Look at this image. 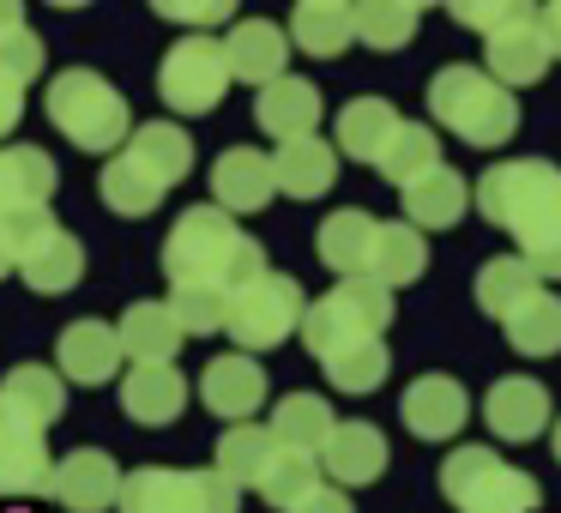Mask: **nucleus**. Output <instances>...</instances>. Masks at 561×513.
Here are the masks:
<instances>
[{"label": "nucleus", "mask_w": 561, "mask_h": 513, "mask_svg": "<svg viewBox=\"0 0 561 513\" xmlns=\"http://www.w3.org/2000/svg\"><path fill=\"white\" fill-rule=\"evenodd\" d=\"M392 375V356H387V344H356V351H344V356H332L327 363V380L339 392H375L380 380Z\"/></svg>", "instance_id": "40"}, {"label": "nucleus", "mask_w": 561, "mask_h": 513, "mask_svg": "<svg viewBox=\"0 0 561 513\" xmlns=\"http://www.w3.org/2000/svg\"><path fill=\"white\" fill-rule=\"evenodd\" d=\"M416 25H423L416 0H363L356 7V43H368V49H404Z\"/></svg>", "instance_id": "39"}, {"label": "nucleus", "mask_w": 561, "mask_h": 513, "mask_svg": "<svg viewBox=\"0 0 561 513\" xmlns=\"http://www.w3.org/2000/svg\"><path fill=\"white\" fill-rule=\"evenodd\" d=\"M19 278H25L37 296H61V290H73V284L85 278V248H79V236L49 230L25 260H19Z\"/></svg>", "instance_id": "31"}, {"label": "nucleus", "mask_w": 561, "mask_h": 513, "mask_svg": "<svg viewBox=\"0 0 561 513\" xmlns=\"http://www.w3.org/2000/svg\"><path fill=\"white\" fill-rule=\"evenodd\" d=\"M254 122L266 127L278 146L314 139V134H320V91L308 86V79H296V73L272 79L266 91H254Z\"/></svg>", "instance_id": "17"}, {"label": "nucleus", "mask_w": 561, "mask_h": 513, "mask_svg": "<svg viewBox=\"0 0 561 513\" xmlns=\"http://www.w3.org/2000/svg\"><path fill=\"white\" fill-rule=\"evenodd\" d=\"M278 435L272 429H260V423H230L224 429V441H218V453H211V471L218 477H230L236 489H260L272 477V465H278Z\"/></svg>", "instance_id": "24"}, {"label": "nucleus", "mask_w": 561, "mask_h": 513, "mask_svg": "<svg viewBox=\"0 0 561 513\" xmlns=\"http://www.w3.org/2000/svg\"><path fill=\"white\" fill-rule=\"evenodd\" d=\"M543 290V278L531 272V260L525 254H495L483 260V272H477V303H483V315L507 320L519 303H531V296Z\"/></svg>", "instance_id": "35"}, {"label": "nucleus", "mask_w": 561, "mask_h": 513, "mask_svg": "<svg viewBox=\"0 0 561 513\" xmlns=\"http://www.w3.org/2000/svg\"><path fill=\"white\" fill-rule=\"evenodd\" d=\"M549 387L543 380H531V375H507V380H495L489 387V399H483V423H489V435L495 441H537L549 429Z\"/></svg>", "instance_id": "12"}, {"label": "nucleus", "mask_w": 561, "mask_h": 513, "mask_svg": "<svg viewBox=\"0 0 561 513\" xmlns=\"http://www.w3.org/2000/svg\"><path fill=\"white\" fill-rule=\"evenodd\" d=\"M158 13L175 19V25H224L230 7L224 0H158Z\"/></svg>", "instance_id": "45"}, {"label": "nucleus", "mask_w": 561, "mask_h": 513, "mask_svg": "<svg viewBox=\"0 0 561 513\" xmlns=\"http://www.w3.org/2000/svg\"><path fill=\"white\" fill-rule=\"evenodd\" d=\"M230 55H224V43L211 37H182L170 55H163L158 67V98L163 110L175 115H206L224 103V91H230Z\"/></svg>", "instance_id": "9"}, {"label": "nucleus", "mask_w": 561, "mask_h": 513, "mask_svg": "<svg viewBox=\"0 0 561 513\" xmlns=\"http://www.w3.org/2000/svg\"><path fill=\"white\" fill-rule=\"evenodd\" d=\"M98 187H103V206L122 212V218H146V212H158L163 194H170V187H163L158 175L134 158V151H115V158L103 163V182Z\"/></svg>", "instance_id": "32"}, {"label": "nucleus", "mask_w": 561, "mask_h": 513, "mask_svg": "<svg viewBox=\"0 0 561 513\" xmlns=\"http://www.w3.org/2000/svg\"><path fill=\"white\" fill-rule=\"evenodd\" d=\"M0 73H13L19 86H31V79L43 73V37H37L31 25L19 31V37H7V43H0Z\"/></svg>", "instance_id": "44"}, {"label": "nucleus", "mask_w": 561, "mask_h": 513, "mask_svg": "<svg viewBox=\"0 0 561 513\" xmlns=\"http://www.w3.org/2000/svg\"><path fill=\"white\" fill-rule=\"evenodd\" d=\"M302 315H308L302 284L284 278V272H266V278H254L248 290L230 296L224 332H230L242 351H272V344H284L290 332H302Z\"/></svg>", "instance_id": "8"}, {"label": "nucleus", "mask_w": 561, "mask_h": 513, "mask_svg": "<svg viewBox=\"0 0 561 513\" xmlns=\"http://www.w3.org/2000/svg\"><path fill=\"white\" fill-rule=\"evenodd\" d=\"M392 320V290L375 278H339L320 303H308L302 315V344L314 363L356 351V344H375Z\"/></svg>", "instance_id": "5"}, {"label": "nucleus", "mask_w": 561, "mask_h": 513, "mask_svg": "<svg viewBox=\"0 0 561 513\" xmlns=\"http://www.w3.org/2000/svg\"><path fill=\"white\" fill-rule=\"evenodd\" d=\"M122 332L103 327V320H73V327L55 339V375L61 380H79V387H103L115 380L122 368Z\"/></svg>", "instance_id": "14"}, {"label": "nucleus", "mask_w": 561, "mask_h": 513, "mask_svg": "<svg viewBox=\"0 0 561 513\" xmlns=\"http://www.w3.org/2000/svg\"><path fill=\"white\" fill-rule=\"evenodd\" d=\"M115 332H122V351L134 356V363H170V356L182 351V327H175L170 303H134Z\"/></svg>", "instance_id": "34"}, {"label": "nucleus", "mask_w": 561, "mask_h": 513, "mask_svg": "<svg viewBox=\"0 0 561 513\" xmlns=\"http://www.w3.org/2000/svg\"><path fill=\"white\" fill-rule=\"evenodd\" d=\"M25 31V7H13V0H0V43L19 37Z\"/></svg>", "instance_id": "50"}, {"label": "nucleus", "mask_w": 561, "mask_h": 513, "mask_svg": "<svg viewBox=\"0 0 561 513\" xmlns=\"http://www.w3.org/2000/svg\"><path fill=\"white\" fill-rule=\"evenodd\" d=\"M122 483L127 477L115 471V459L103 447H73L55 459V489L49 495L61 501L67 513H110L122 508Z\"/></svg>", "instance_id": "11"}, {"label": "nucleus", "mask_w": 561, "mask_h": 513, "mask_svg": "<svg viewBox=\"0 0 561 513\" xmlns=\"http://www.w3.org/2000/svg\"><path fill=\"white\" fill-rule=\"evenodd\" d=\"M399 110H392L387 98H351L339 110V151L356 163H380L387 158V146L399 139Z\"/></svg>", "instance_id": "26"}, {"label": "nucleus", "mask_w": 561, "mask_h": 513, "mask_svg": "<svg viewBox=\"0 0 561 513\" xmlns=\"http://www.w3.org/2000/svg\"><path fill=\"white\" fill-rule=\"evenodd\" d=\"M387 435H380L375 423H363V417H351V423L332 429V441L320 447V471L332 477L339 489H363L375 483L380 471H387Z\"/></svg>", "instance_id": "16"}, {"label": "nucleus", "mask_w": 561, "mask_h": 513, "mask_svg": "<svg viewBox=\"0 0 561 513\" xmlns=\"http://www.w3.org/2000/svg\"><path fill=\"white\" fill-rule=\"evenodd\" d=\"M19 110H25V86H19L13 73H0V139L13 134V122H19Z\"/></svg>", "instance_id": "47"}, {"label": "nucleus", "mask_w": 561, "mask_h": 513, "mask_svg": "<svg viewBox=\"0 0 561 513\" xmlns=\"http://www.w3.org/2000/svg\"><path fill=\"white\" fill-rule=\"evenodd\" d=\"M290 513H356V508H351V495H344L339 483H314V489H308V495L296 501Z\"/></svg>", "instance_id": "46"}, {"label": "nucleus", "mask_w": 561, "mask_h": 513, "mask_svg": "<svg viewBox=\"0 0 561 513\" xmlns=\"http://www.w3.org/2000/svg\"><path fill=\"white\" fill-rule=\"evenodd\" d=\"M122 411L146 429H163L187 411V380L170 363H134L122 380Z\"/></svg>", "instance_id": "21"}, {"label": "nucleus", "mask_w": 561, "mask_h": 513, "mask_svg": "<svg viewBox=\"0 0 561 513\" xmlns=\"http://www.w3.org/2000/svg\"><path fill=\"white\" fill-rule=\"evenodd\" d=\"M399 417L416 441H453L465 429V417H471V399H465V387L453 375H416L399 399Z\"/></svg>", "instance_id": "13"}, {"label": "nucleus", "mask_w": 561, "mask_h": 513, "mask_svg": "<svg viewBox=\"0 0 561 513\" xmlns=\"http://www.w3.org/2000/svg\"><path fill=\"white\" fill-rule=\"evenodd\" d=\"M380 175H387L392 187H411V182H423L428 170H440V139H435V127H416V122H404L399 127V139L387 146V158L375 163Z\"/></svg>", "instance_id": "38"}, {"label": "nucleus", "mask_w": 561, "mask_h": 513, "mask_svg": "<svg viewBox=\"0 0 561 513\" xmlns=\"http://www.w3.org/2000/svg\"><path fill=\"white\" fill-rule=\"evenodd\" d=\"M339 417L320 392H284L278 411H272V435H278L284 453H302V459H320V447L332 441Z\"/></svg>", "instance_id": "28"}, {"label": "nucleus", "mask_w": 561, "mask_h": 513, "mask_svg": "<svg viewBox=\"0 0 561 513\" xmlns=\"http://www.w3.org/2000/svg\"><path fill=\"white\" fill-rule=\"evenodd\" d=\"M477 212L495 230L519 236V254L537 242L561 236V170L549 158H507L495 170H483L477 182Z\"/></svg>", "instance_id": "2"}, {"label": "nucleus", "mask_w": 561, "mask_h": 513, "mask_svg": "<svg viewBox=\"0 0 561 513\" xmlns=\"http://www.w3.org/2000/svg\"><path fill=\"white\" fill-rule=\"evenodd\" d=\"M43 103H49V122L61 127V139H73L79 151H103V158L127 151V139H134V127H139L134 110H127V98L103 73H91V67L55 73Z\"/></svg>", "instance_id": "3"}, {"label": "nucleus", "mask_w": 561, "mask_h": 513, "mask_svg": "<svg viewBox=\"0 0 561 513\" xmlns=\"http://www.w3.org/2000/svg\"><path fill=\"white\" fill-rule=\"evenodd\" d=\"M272 175H278V194L290 200H320L332 182H339V146L327 139H296V146L272 151Z\"/></svg>", "instance_id": "27"}, {"label": "nucleus", "mask_w": 561, "mask_h": 513, "mask_svg": "<svg viewBox=\"0 0 561 513\" xmlns=\"http://www.w3.org/2000/svg\"><path fill=\"white\" fill-rule=\"evenodd\" d=\"M501 332H507V344L519 356H556L561 351V296L537 290L531 303H519L501 320Z\"/></svg>", "instance_id": "36"}, {"label": "nucleus", "mask_w": 561, "mask_h": 513, "mask_svg": "<svg viewBox=\"0 0 561 513\" xmlns=\"http://www.w3.org/2000/svg\"><path fill=\"white\" fill-rule=\"evenodd\" d=\"M199 399H206V411L230 417V423H248V417L266 404V368H260L248 351L211 356L206 375H199Z\"/></svg>", "instance_id": "15"}, {"label": "nucleus", "mask_w": 561, "mask_h": 513, "mask_svg": "<svg viewBox=\"0 0 561 513\" xmlns=\"http://www.w3.org/2000/svg\"><path fill=\"white\" fill-rule=\"evenodd\" d=\"M7 272H19V254L7 248V236H0V278H7Z\"/></svg>", "instance_id": "51"}, {"label": "nucleus", "mask_w": 561, "mask_h": 513, "mask_svg": "<svg viewBox=\"0 0 561 513\" xmlns=\"http://www.w3.org/2000/svg\"><path fill=\"white\" fill-rule=\"evenodd\" d=\"M122 513H242V489L218 471H127Z\"/></svg>", "instance_id": "7"}, {"label": "nucleus", "mask_w": 561, "mask_h": 513, "mask_svg": "<svg viewBox=\"0 0 561 513\" xmlns=\"http://www.w3.org/2000/svg\"><path fill=\"white\" fill-rule=\"evenodd\" d=\"M224 55H230V73L242 86L266 91L272 79H284V61H290V31H278L272 19H242V25L224 37Z\"/></svg>", "instance_id": "20"}, {"label": "nucleus", "mask_w": 561, "mask_h": 513, "mask_svg": "<svg viewBox=\"0 0 561 513\" xmlns=\"http://www.w3.org/2000/svg\"><path fill=\"white\" fill-rule=\"evenodd\" d=\"M0 399H13L25 417H37V423L49 429L55 417L67 411V380L55 375V368H43V363H19L13 375L0 380Z\"/></svg>", "instance_id": "37"}, {"label": "nucleus", "mask_w": 561, "mask_h": 513, "mask_svg": "<svg viewBox=\"0 0 561 513\" xmlns=\"http://www.w3.org/2000/svg\"><path fill=\"white\" fill-rule=\"evenodd\" d=\"M272 194H278V175H272V158L254 146H230L218 163H211V200H218L224 212H260L272 206Z\"/></svg>", "instance_id": "18"}, {"label": "nucleus", "mask_w": 561, "mask_h": 513, "mask_svg": "<svg viewBox=\"0 0 561 513\" xmlns=\"http://www.w3.org/2000/svg\"><path fill=\"white\" fill-rule=\"evenodd\" d=\"M440 495L459 513H531L543 501V489H537L531 471L501 459L495 447L465 441V447H453L440 459Z\"/></svg>", "instance_id": "6"}, {"label": "nucleus", "mask_w": 561, "mask_h": 513, "mask_svg": "<svg viewBox=\"0 0 561 513\" xmlns=\"http://www.w3.org/2000/svg\"><path fill=\"white\" fill-rule=\"evenodd\" d=\"M314 483H320V465H314V459H302V453H278V465H272V477L260 483V495H266L272 508L290 513V508H296V501H302Z\"/></svg>", "instance_id": "42"}, {"label": "nucleus", "mask_w": 561, "mask_h": 513, "mask_svg": "<svg viewBox=\"0 0 561 513\" xmlns=\"http://www.w3.org/2000/svg\"><path fill=\"white\" fill-rule=\"evenodd\" d=\"M537 25H543V37H549V55H561V0L537 7Z\"/></svg>", "instance_id": "49"}, {"label": "nucleus", "mask_w": 561, "mask_h": 513, "mask_svg": "<svg viewBox=\"0 0 561 513\" xmlns=\"http://www.w3.org/2000/svg\"><path fill=\"white\" fill-rule=\"evenodd\" d=\"M170 315H175V327H182V339H206V332H218L224 320H230V296H218V290H170Z\"/></svg>", "instance_id": "41"}, {"label": "nucleus", "mask_w": 561, "mask_h": 513, "mask_svg": "<svg viewBox=\"0 0 561 513\" xmlns=\"http://www.w3.org/2000/svg\"><path fill=\"white\" fill-rule=\"evenodd\" d=\"M537 7H519V0H453V25L483 31V37H501L507 25H525Z\"/></svg>", "instance_id": "43"}, {"label": "nucleus", "mask_w": 561, "mask_h": 513, "mask_svg": "<svg viewBox=\"0 0 561 513\" xmlns=\"http://www.w3.org/2000/svg\"><path fill=\"white\" fill-rule=\"evenodd\" d=\"M290 43L314 61H332L356 43V7L351 0H302L290 13Z\"/></svg>", "instance_id": "25"}, {"label": "nucleus", "mask_w": 561, "mask_h": 513, "mask_svg": "<svg viewBox=\"0 0 561 513\" xmlns=\"http://www.w3.org/2000/svg\"><path fill=\"white\" fill-rule=\"evenodd\" d=\"M127 151H134L163 187H175L187 170H194V139H187L182 122H139L134 139H127Z\"/></svg>", "instance_id": "33"}, {"label": "nucleus", "mask_w": 561, "mask_h": 513, "mask_svg": "<svg viewBox=\"0 0 561 513\" xmlns=\"http://www.w3.org/2000/svg\"><path fill=\"white\" fill-rule=\"evenodd\" d=\"M375 230L380 224L368 218L363 206H344V212H332L327 224H320V266H332L339 278H363V266H368V248H375Z\"/></svg>", "instance_id": "30"}, {"label": "nucleus", "mask_w": 561, "mask_h": 513, "mask_svg": "<svg viewBox=\"0 0 561 513\" xmlns=\"http://www.w3.org/2000/svg\"><path fill=\"white\" fill-rule=\"evenodd\" d=\"M49 429L25 417L13 399H0V495H49L55 489V453Z\"/></svg>", "instance_id": "10"}, {"label": "nucleus", "mask_w": 561, "mask_h": 513, "mask_svg": "<svg viewBox=\"0 0 561 513\" xmlns=\"http://www.w3.org/2000/svg\"><path fill=\"white\" fill-rule=\"evenodd\" d=\"M423 272H428V242H423V230H411V224H380V230H375V248H368L363 278L399 290V284H416Z\"/></svg>", "instance_id": "29"}, {"label": "nucleus", "mask_w": 561, "mask_h": 513, "mask_svg": "<svg viewBox=\"0 0 561 513\" xmlns=\"http://www.w3.org/2000/svg\"><path fill=\"white\" fill-rule=\"evenodd\" d=\"M428 115H435L447 134H459L465 146H507L513 127H519V103L507 86L483 73V67H440L428 79Z\"/></svg>", "instance_id": "4"}, {"label": "nucleus", "mask_w": 561, "mask_h": 513, "mask_svg": "<svg viewBox=\"0 0 561 513\" xmlns=\"http://www.w3.org/2000/svg\"><path fill=\"white\" fill-rule=\"evenodd\" d=\"M55 158L37 146H0V218L13 212H49L55 200Z\"/></svg>", "instance_id": "22"}, {"label": "nucleus", "mask_w": 561, "mask_h": 513, "mask_svg": "<svg viewBox=\"0 0 561 513\" xmlns=\"http://www.w3.org/2000/svg\"><path fill=\"white\" fill-rule=\"evenodd\" d=\"M163 272L170 290H218L236 296L254 278H266V248L248 230H236V218L224 206H187L175 218L170 242H163Z\"/></svg>", "instance_id": "1"}, {"label": "nucleus", "mask_w": 561, "mask_h": 513, "mask_svg": "<svg viewBox=\"0 0 561 513\" xmlns=\"http://www.w3.org/2000/svg\"><path fill=\"white\" fill-rule=\"evenodd\" d=\"M399 200H404V224H411V230H453V224L465 218V206H477V187H465V175L440 163L423 182L404 187Z\"/></svg>", "instance_id": "23"}, {"label": "nucleus", "mask_w": 561, "mask_h": 513, "mask_svg": "<svg viewBox=\"0 0 561 513\" xmlns=\"http://www.w3.org/2000/svg\"><path fill=\"white\" fill-rule=\"evenodd\" d=\"M525 260H531V272H537V278H561V236H556V242H537V248H525Z\"/></svg>", "instance_id": "48"}, {"label": "nucleus", "mask_w": 561, "mask_h": 513, "mask_svg": "<svg viewBox=\"0 0 561 513\" xmlns=\"http://www.w3.org/2000/svg\"><path fill=\"white\" fill-rule=\"evenodd\" d=\"M549 61H556V55H549V37H543V25H537V13L525 19V25H507L501 37H489V49H483V73L507 91L537 86V79L549 73Z\"/></svg>", "instance_id": "19"}]
</instances>
